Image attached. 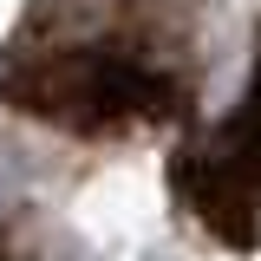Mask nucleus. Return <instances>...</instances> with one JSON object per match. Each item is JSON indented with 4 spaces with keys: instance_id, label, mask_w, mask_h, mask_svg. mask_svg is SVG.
<instances>
[{
    "instance_id": "obj_2",
    "label": "nucleus",
    "mask_w": 261,
    "mask_h": 261,
    "mask_svg": "<svg viewBox=\"0 0 261 261\" xmlns=\"http://www.w3.org/2000/svg\"><path fill=\"white\" fill-rule=\"evenodd\" d=\"M183 190H190L196 216L216 228L228 248H248L255 209H261V53H255L242 105L183 157Z\"/></svg>"
},
{
    "instance_id": "obj_1",
    "label": "nucleus",
    "mask_w": 261,
    "mask_h": 261,
    "mask_svg": "<svg viewBox=\"0 0 261 261\" xmlns=\"http://www.w3.org/2000/svg\"><path fill=\"white\" fill-rule=\"evenodd\" d=\"M13 105H27L33 118H53L72 130H118L130 118H163V79L150 65L124 59V53H53L46 65L20 72L7 85Z\"/></svg>"
},
{
    "instance_id": "obj_3",
    "label": "nucleus",
    "mask_w": 261,
    "mask_h": 261,
    "mask_svg": "<svg viewBox=\"0 0 261 261\" xmlns=\"http://www.w3.org/2000/svg\"><path fill=\"white\" fill-rule=\"evenodd\" d=\"M20 183H27V157H20L13 144H0V202H13Z\"/></svg>"
}]
</instances>
